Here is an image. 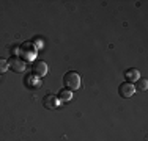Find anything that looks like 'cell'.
Masks as SVG:
<instances>
[{"label":"cell","instance_id":"cell-1","mask_svg":"<svg viewBox=\"0 0 148 141\" xmlns=\"http://www.w3.org/2000/svg\"><path fill=\"white\" fill-rule=\"evenodd\" d=\"M63 83H65L66 89L69 91H76L80 88V75L76 70H69L63 75Z\"/></svg>","mask_w":148,"mask_h":141},{"label":"cell","instance_id":"cell-2","mask_svg":"<svg viewBox=\"0 0 148 141\" xmlns=\"http://www.w3.org/2000/svg\"><path fill=\"white\" fill-rule=\"evenodd\" d=\"M8 68L13 69L14 72H24L27 69V61L19 58V56H11L8 61Z\"/></svg>","mask_w":148,"mask_h":141},{"label":"cell","instance_id":"cell-3","mask_svg":"<svg viewBox=\"0 0 148 141\" xmlns=\"http://www.w3.org/2000/svg\"><path fill=\"white\" fill-rule=\"evenodd\" d=\"M118 93H120V96L125 97V99L132 97V94L136 93V86H134L132 83H129V82H123L118 86Z\"/></svg>","mask_w":148,"mask_h":141},{"label":"cell","instance_id":"cell-4","mask_svg":"<svg viewBox=\"0 0 148 141\" xmlns=\"http://www.w3.org/2000/svg\"><path fill=\"white\" fill-rule=\"evenodd\" d=\"M32 72L36 77H44L47 74V64L44 61H35L33 66H32Z\"/></svg>","mask_w":148,"mask_h":141},{"label":"cell","instance_id":"cell-5","mask_svg":"<svg viewBox=\"0 0 148 141\" xmlns=\"http://www.w3.org/2000/svg\"><path fill=\"white\" fill-rule=\"evenodd\" d=\"M43 105L46 108H57L58 107V99L57 96H54V94H46L44 99H43Z\"/></svg>","mask_w":148,"mask_h":141},{"label":"cell","instance_id":"cell-6","mask_svg":"<svg viewBox=\"0 0 148 141\" xmlns=\"http://www.w3.org/2000/svg\"><path fill=\"white\" fill-rule=\"evenodd\" d=\"M125 79L128 80L129 83L137 82V80L140 79V72H139V69H136V68H129V69H126V70H125Z\"/></svg>","mask_w":148,"mask_h":141},{"label":"cell","instance_id":"cell-7","mask_svg":"<svg viewBox=\"0 0 148 141\" xmlns=\"http://www.w3.org/2000/svg\"><path fill=\"white\" fill-rule=\"evenodd\" d=\"M58 102H69L73 99V91H69V89H66V88H63L62 91L58 93Z\"/></svg>","mask_w":148,"mask_h":141},{"label":"cell","instance_id":"cell-8","mask_svg":"<svg viewBox=\"0 0 148 141\" xmlns=\"http://www.w3.org/2000/svg\"><path fill=\"white\" fill-rule=\"evenodd\" d=\"M147 88H148L147 79H139L137 80V89L139 91H147Z\"/></svg>","mask_w":148,"mask_h":141},{"label":"cell","instance_id":"cell-9","mask_svg":"<svg viewBox=\"0 0 148 141\" xmlns=\"http://www.w3.org/2000/svg\"><path fill=\"white\" fill-rule=\"evenodd\" d=\"M6 69H10L8 68V61H6V60H3V58H0V74H3Z\"/></svg>","mask_w":148,"mask_h":141}]
</instances>
